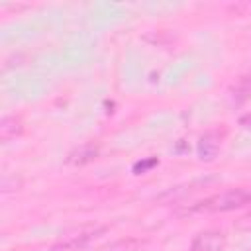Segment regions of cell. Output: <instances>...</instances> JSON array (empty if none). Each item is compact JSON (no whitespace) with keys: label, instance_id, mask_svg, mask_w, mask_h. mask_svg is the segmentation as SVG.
<instances>
[{"label":"cell","instance_id":"obj_10","mask_svg":"<svg viewBox=\"0 0 251 251\" xmlns=\"http://www.w3.org/2000/svg\"><path fill=\"white\" fill-rule=\"evenodd\" d=\"M239 226H241V227H247V229H251V212L239 220Z\"/></svg>","mask_w":251,"mask_h":251},{"label":"cell","instance_id":"obj_4","mask_svg":"<svg viewBox=\"0 0 251 251\" xmlns=\"http://www.w3.org/2000/svg\"><path fill=\"white\" fill-rule=\"evenodd\" d=\"M220 143H222V135L218 131L204 133L198 141V157L202 161H212L220 151Z\"/></svg>","mask_w":251,"mask_h":251},{"label":"cell","instance_id":"obj_2","mask_svg":"<svg viewBox=\"0 0 251 251\" xmlns=\"http://www.w3.org/2000/svg\"><path fill=\"white\" fill-rule=\"evenodd\" d=\"M104 229H106V227H94V226L73 229V231L65 233V235L61 237V241H57L49 251H82L84 245H86L96 233H102Z\"/></svg>","mask_w":251,"mask_h":251},{"label":"cell","instance_id":"obj_6","mask_svg":"<svg viewBox=\"0 0 251 251\" xmlns=\"http://www.w3.org/2000/svg\"><path fill=\"white\" fill-rule=\"evenodd\" d=\"M231 94H233V98L237 102H243V100H247L251 96V73L237 80V84L231 88Z\"/></svg>","mask_w":251,"mask_h":251},{"label":"cell","instance_id":"obj_9","mask_svg":"<svg viewBox=\"0 0 251 251\" xmlns=\"http://www.w3.org/2000/svg\"><path fill=\"white\" fill-rule=\"evenodd\" d=\"M239 126L245 127V129H251V112H249V114H243V116L239 118Z\"/></svg>","mask_w":251,"mask_h":251},{"label":"cell","instance_id":"obj_7","mask_svg":"<svg viewBox=\"0 0 251 251\" xmlns=\"http://www.w3.org/2000/svg\"><path fill=\"white\" fill-rule=\"evenodd\" d=\"M96 155H98V149L88 145V147H80L78 151H75V153L69 157V161H71V163H78V165H82V163L92 161Z\"/></svg>","mask_w":251,"mask_h":251},{"label":"cell","instance_id":"obj_5","mask_svg":"<svg viewBox=\"0 0 251 251\" xmlns=\"http://www.w3.org/2000/svg\"><path fill=\"white\" fill-rule=\"evenodd\" d=\"M22 131H24V124H22L20 118H16V116L2 118V122H0V139L4 143H8L10 139L18 137Z\"/></svg>","mask_w":251,"mask_h":251},{"label":"cell","instance_id":"obj_1","mask_svg":"<svg viewBox=\"0 0 251 251\" xmlns=\"http://www.w3.org/2000/svg\"><path fill=\"white\" fill-rule=\"evenodd\" d=\"M249 204H251V188H231L194 204L188 212H229Z\"/></svg>","mask_w":251,"mask_h":251},{"label":"cell","instance_id":"obj_3","mask_svg":"<svg viewBox=\"0 0 251 251\" xmlns=\"http://www.w3.org/2000/svg\"><path fill=\"white\" fill-rule=\"evenodd\" d=\"M224 245H226V235L218 229H208L194 237L190 251H222Z\"/></svg>","mask_w":251,"mask_h":251},{"label":"cell","instance_id":"obj_8","mask_svg":"<svg viewBox=\"0 0 251 251\" xmlns=\"http://www.w3.org/2000/svg\"><path fill=\"white\" fill-rule=\"evenodd\" d=\"M155 165H157V159H155V157H153V159H147V161H139V163L133 165V173L141 175V173H145L147 169H151V167H155Z\"/></svg>","mask_w":251,"mask_h":251}]
</instances>
